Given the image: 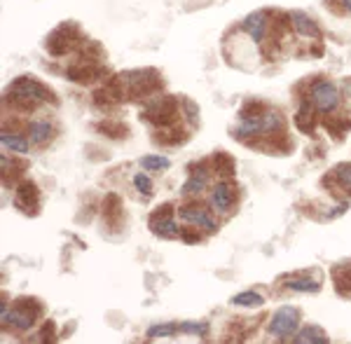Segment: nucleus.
Listing matches in <instances>:
<instances>
[{"label": "nucleus", "mask_w": 351, "mask_h": 344, "mask_svg": "<svg viewBox=\"0 0 351 344\" xmlns=\"http://www.w3.org/2000/svg\"><path fill=\"white\" fill-rule=\"evenodd\" d=\"M284 132V115L279 110L265 108L260 103H248L246 108L239 112V127L234 129L237 138H271L276 134Z\"/></svg>", "instance_id": "obj_1"}, {"label": "nucleus", "mask_w": 351, "mask_h": 344, "mask_svg": "<svg viewBox=\"0 0 351 344\" xmlns=\"http://www.w3.org/2000/svg\"><path fill=\"white\" fill-rule=\"evenodd\" d=\"M8 97H12L10 101L19 106V108L31 110L33 106H40V103L52 101V92H49L45 84L38 82L36 77H26L24 75V77H16V80L10 84Z\"/></svg>", "instance_id": "obj_2"}, {"label": "nucleus", "mask_w": 351, "mask_h": 344, "mask_svg": "<svg viewBox=\"0 0 351 344\" xmlns=\"http://www.w3.org/2000/svg\"><path fill=\"white\" fill-rule=\"evenodd\" d=\"M339 103H342V94L337 84L328 77H319L307 87V106H311L319 115H332Z\"/></svg>", "instance_id": "obj_3"}, {"label": "nucleus", "mask_w": 351, "mask_h": 344, "mask_svg": "<svg viewBox=\"0 0 351 344\" xmlns=\"http://www.w3.org/2000/svg\"><path fill=\"white\" fill-rule=\"evenodd\" d=\"M300 328V312L295 307H281L274 312V317L269 321V335L276 340H286V337L295 335Z\"/></svg>", "instance_id": "obj_4"}, {"label": "nucleus", "mask_w": 351, "mask_h": 344, "mask_svg": "<svg viewBox=\"0 0 351 344\" xmlns=\"http://www.w3.org/2000/svg\"><path fill=\"white\" fill-rule=\"evenodd\" d=\"M178 216H180V221H183V223H188V225H192V228H197V230H204V232H208V234L218 230V221L213 218L211 208L197 204V201H195V204L180 206Z\"/></svg>", "instance_id": "obj_5"}, {"label": "nucleus", "mask_w": 351, "mask_h": 344, "mask_svg": "<svg viewBox=\"0 0 351 344\" xmlns=\"http://www.w3.org/2000/svg\"><path fill=\"white\" fill-rule=\"evenodd\" d=\"M0 312H3V325H10V328H14V330H31L38 317V307L28 309L24 304H16L10 312H8V304H3Z\"/></svg>", "instance_id": "obj_6"}, {"label": "nucleus", "mask_w": 351, "mask_h": 344, "mask_svg": "<svg viewBox=\"0 0 351 344\" xmlns=\"http://www.w3.org/2000/svg\"><path fill=\"white\" fill-rule=\"evenodd\" d=\"M234 201H237V190L228 180H218L211 188V193H208V206L216 213H230Z\"/></svg>", "instance_id": "obj_7"}, {"label": "nucleus", "mask_w": 351, "mask_h": 344, "mask_svg": "<svg viewBox=\"0 0 351 344\" xmlns=\"http://www.w3.org/2000/svg\"><path fill=\"white\" fill-rule=\"evenodd\" d=\"M241 33H246V38L253 45H263L269 33V14L263 12V10L248 14L246 19L241 21Z\"/></svg>", "instance_id": "obj_8"}, {"label": "nucleus", "mask_w": 351, "mask_h": 344, "mask_svg": "<svg viewBox=\"0 0 351 344\" xmlns=\"http://www.w3.org/2000/svg\"><path fill=\"white\" fill-rule=\"evenodd\" d=\"M145 115H148L150 122H157V124H162V127H169V124H173L176 117H178V106H176V101L171 97H164L160 101H152Z\"/></svg>", "instance_id": "obj_9"}, {"label": "nucleus", "mask_w": 351, "mask_h": 344, "mask_svg": "<svg viewBox=\"0 0 351 344\" xmlns=\"http://www.w3.org/2000/svg\"><path fill=\"white\" fill-rule=\"evenodd\" d=\"M288 24H291L293 31H295L300 38H304V40H319L321 38L319 24H316L309 14L300 12V10H293V12L288 14Z\"/></svg>", "instance_id": "obj_10"}, {"label": "nucleus", "mask_w": 351, "mask_h": 344, "mask_svg": "<svg viewBox=\"0 0 351 344\" xmlns=\"http://www.w3.org/2000/svg\"><path fill=\"white\" fill-rule=\"evenodd\" d=\"M26 138L31 145H47L54 138V124L47 117H38V120L26 122Z\"/></svg>", "instance_id": "obj_11"}, {"label": "nucleus", "mask_w": 351, "mask_h": 344, "mask_svg": "<svg viewBox=\"0 0 351 344\" xmlns=\"http://www.w3.org/2000/svg\"><path fill=\"white\" fill-rule=\"evenodd\" d=\"M208 169L206 167H199V169H192L190 171V176L188 180H185V185H183V193L185 197H197L199 193H204V190L208 188Z\"/></svg>", "instance_id": "obj_12"}, {"label": "nucleus", "mask_w": 351, "mask_h": 344, "mask_svg": "<svg viewBox=\"0 0 351 344\" xmlns=\"http://www.w3.org/2000/svg\"><path fill=\"white\" fill-rule=\"evenodd\" d=\"M150 230L160 236H167V239H176V236L180 234L178 223H176L169 213H155V216L150 218Z\"/></svg>", "instance_id": "obj_13"}, {"label": "nucleus", "mask_w": 351, "mask_h": 344, "mask_svg": "<svg viewBox=\"0 0 351 344\" xmlns=\"http://www.w3.org/2000/svg\"><path fill=\"white\" fill-rule=\"evenodd\" d=\"M14 204L19 208H24V211H36L38 206H40V195H38V188L33 183H21L19 185V193H16V199Z\"/></svg>", "instance_id": "obj_14"}, {"label": "nucleus", "mask_w": 351, "mask_h": 344, "mask_svg": "<svg viewBox=\"0 0 351 344\" xmlns=\"http://www.w3.org/2000/svg\"><path fill=\"white\" fill-rule=\"evenodd\" d=\"M0 143H3L5 150L19 152V155H26V152L31 150V140L26 138V134L8 132V129H3V132H0Z\"/></svg>", "instance_id": "obj_15"}, {"label": "nucleus", "mask_w": 351, "mask_h": 344, "mask_svg": "<svg viewBox=\"0 0 351 344\" xmlns=\"http://www.w3.org/2000/svg\"><path fill=\"white\" fill-rule=\"evenodd\" d=\"M295 344H330L328 342V335L319 325H307L295 335Z\"/></svg>", "instance_id": "obj_16"}, {"label": "nucleus", "mask_w": 351, "mask_h": 344, "mask_svg": "<svg viewBox=\"0 0 351 344\" xmlns=\"http://www.w3.org/2000/svg\"><path fill=\"white\" fill-rule=\"evenodd\" d=\"M66 75H68V80H73V82L87 84V82L96 80V77L101 75V71L99 69H92V66H73V69L66 71Z\"/></svg>", "instance_id": "obj_17"}, {"label": "nucleus", "mask_w": 351, "mask_h": 344, "mask_svg": "<svg viewBox=\"0 0 351 344\" xmlns=\"http://www.w3.org/2000/svg\"><path fill=\"white\" fill-rule=\"evenodd\" d=\"M286 288L295 291V293H319V281L307 279V276H291L286 279Z\"/></svg>", "instance_id": "obj_18"}, {"label": "nucleus", "mask_w": 351, "mask_h": 344, "mask_svg": "<svg viewBox=\"0 0 351 344\" xmlns=\"http://www.w3.org/2000/svg\"><path fill=\"white\" fill-rule=\"evenodd\" d=\"M232 304H237V307H248V309H258L265 304V297L260 295V293H253V291H243L239 295L232 297Z\"/></svg>", "instance_id": "obj_19"}, {"label": "nucleus", "mask_w": 351, "mask_h": 344, "mask_svg": "<svg viewBox=\"0 0 351 344\" xmlns=\"http://www.w3.org/2000/svg\"><path fill=\"white\" fill-rule=\"evenodd\" d=\"M332 279H335V286L342 295H351V265L349 267H337L332 272Z\"/></svg>", "instance_id": "obj_20"}, {"label": "nucleus", "mask_w": 351, "mask_h": 344, "mask_svg": "<svg viewBox=\"0 0 351 344\" xmlns=\"http://www.w3.org/2000/svg\"><path fill=\"white\" fill-rule=\"evenodd\" d=\"M141 167H143L145 171H167V169L171 167V162L164 155H148L141 160Z\"/></svg>", "instance_id": "obj_21"}, {"label": "nucleus", "mask_w": 351, "mask_h": 344, "mask_svg": "<svg viewBox=\"0 0 351 344\" xmlns=\"http://www.w3.org/2000/svg\"><path fill=\"white\" fill-rule=\"evenodd\" d=\"M132 183H134V188L145 197V199H148V197H152V190H155V185H152V178L148 176V173H141V171L134 173Z\"/></svg>", "instance_id": "obj_22"}, {"label": "nucleus", "mask_w": 351, "mask_h": 344, "mask_svg": "<svg viewBox=\"0 0 351 344\" xmlns=\"http://www.w3.org/2000/svg\"><path fill=\"white\" fill-rule=\"evenodd\" d=\"M180 332L206 337V335H208V323H195V321H185V323H180Z\"/></svg>", "instance_id": "obj_23"}, {"label": "nucleus", "mask_w": 351, "mask_h": 344, "mask_svg": "<svg viewBox=\"0 0 351 344\" xmlns=\"http://www.w3.org/2000/svg\"><path fill=\"white\" fill-rule=\"evenodd\" d=\"M332 173H335L337 183L342 185L344 190H349V193H351V164H339Z\"/></svg>", "instance_id": "obj_24"}, {"label": "nucleus", "mask_w": 351, "mask_h": 344, "mask_svg": "<svg viewBox=\"0 0 351 344\" xmlns=\"http://www.w3.org/2000/svg\"><path fill=\"white\" fill-rule=\"evenodd\" d=\"M176 330H178V325H173V323L150 325V328H148V337H171Z\"/></svg>", "instance_id": "obj_25"}, {"label": "nucleus", "mask_w": 351, "mask_h": 344, "mask_svg": "<svg viewBox=\"0 0 351 344\" xmlns=\"http://www.w3.org/2000/svg\"><path fill=\"white\" fill-rule=\"evenodd\" d=\"M337 5L344 14H351V0H337Z\"/></svg>", "instance_id": "obj_26"}]
</instances>
